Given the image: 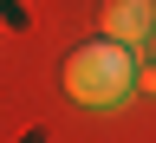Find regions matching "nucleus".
<instances>
[{"mask_svg": "<svg viewBox=\"0 0 156 143\" xmlns=\"http://www.w3.org/2000/svg\"><path fill=\"white\" fill-rule=\"evenodd\" d=\"M136 52L130 46H117V39H91V46H78L65 59V91L78 98V104H91V111H111V104H124V98L136 91Z\"/></svg>", "mask_w": 156, "mask_h": 143, "instance_id": "nucleus-1", "label": "nucleus"}, {"mask_svg": "<svg viewBox=\"0 0 156 143\" xmlns=\"http://www.w3.org/2000/svg\"><path fill=\"white\" fill-rule=\"evenodd\" d=\"M156 33V0H104V39H117V46H150Z\"/></svg>", "mask_w": 156, "mask_h": 143, "instance_id": "nucleus-2", "label": "nucleus"}, {"mask_svg": "<svg viewBox=\"0 0 156 143\" xmlns=\"http://www.w3.org/2000/svg\"><path fill=\"white\" fill-rule=\"evenodd\" d=\"M143 52H150V72H156V33H150V46H143Z\"/></svg>", "mask_w": 156, "mask_h": 143, "instance_id": "nucleus-3", "label": "nucleus"}]
</instances>
